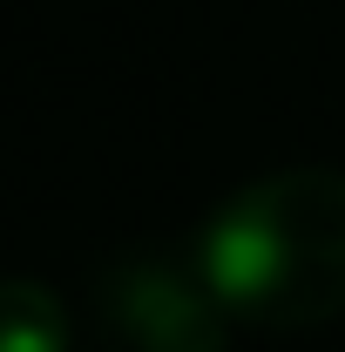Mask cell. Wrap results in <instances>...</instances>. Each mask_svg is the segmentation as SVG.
Here are the masks:
<instances>
[{"label": "cell", "instance_id": "6da1fadb", "mask_svg": "<svg viewBox=\"0 0 345 352\" xmlns=\"http://www.w3.org/2000/svg\"><path fill=\"white\" fill-rule=\"evenodd\" d=\"M190 258L230 318L271 332L332 325L345 311V170L298 163L244 183L203 217Z\"/></svg>", "mask_w": 345, "mask_h": 352}, {"label": "cell", "instance_id": "7a4b0ae2", "mask_svg": "<svg viewBox=\"0 0 345 352\" xmlns=\"http://www.w3.org/2000/svg\"><path fill=\"white\" fill-rule=\"evenodd\" d=\"M95 311L122 352H230V311L210 292L197 258L122 251L95 271Z\"/></svg>", "mask_w": 345, "mask_h": 352}, {"label": "cell", "instance_id": "3957f363", "mask_svg": "<svg viewBox=\"0 0 345 352\" xmlns=\"http://www.w3.org/2000/svg\"><path fill=\"white\" fill-rule=\"evenodd\" d=\"M68 305L41 278H0V352H68Z\"/></svg>", "mask_w": 345, "mask_h": 352}]
</instances>
